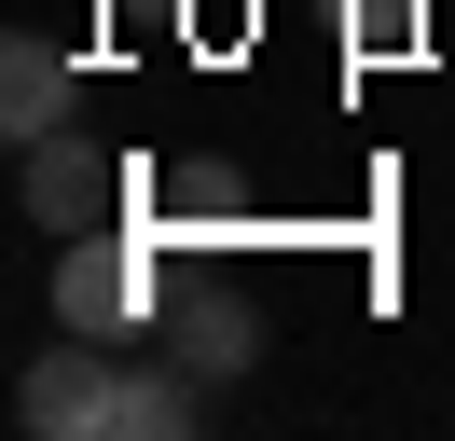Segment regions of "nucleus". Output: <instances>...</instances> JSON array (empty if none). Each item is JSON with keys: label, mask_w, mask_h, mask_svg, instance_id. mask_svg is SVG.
Masks as SVG:
<instances>
[{"label": "nucleus", "mask_w": 455, "mask_h": 441, "mask_svg": "<svg viewBox=\"0 0 455 441\" xmlns=\"http://www.w3.org/2000/svg\"><path fill=\"white\" fill-rule=\"evenodd\" d=\"M331 14H345L359 55H414V42H427V0H331Z\"/></svg>", "instance_id": "0eeeda50"}, {"label": "nucleus", "mask_w": 455, "mask_h": 441, "mask_svg": "<svg viewBox=\"0 0 455 441\" xmlns=\"http://www.w3.org/2000/svg\"><path fill=\"white\" fill-rule=\"evenodd\" d=\"M69 97H84V69H69L42 28H14V42H0V124H14V152H28V138H56Z\"/></svg>", "instance_id": "39448f33"}, {"label": "nucleus", "mask_w": 455, "mask_h": 441, "mask_svg": "<svg viewBox=\"0 0 455 441\" xmlns=\"http://www.w3.org/2000/svg\"><path fill=\"white\" fill-rule=\"evenodd\" d=\"M194 428V373H111V441H180Z\"/></svg>", "instance_id": "423d86ee"}, {"label": "nucleus", "mask_w": 455, "mask_h": 441, "mask_svg": "<svg viewBox=\"0 0 455 441\" xmlns=\"http://www.w3.org/2000/svg\"><path fill=\"white\" fill-rule=\"evenodd\" d=\"M14 413H28L42 441H97V428H111V331L42 345V358H28V386H14Z\"/></svg>", "instance_id": "20e7f679"}, {"label": "nucleus", "mask_w": 455, "mask_h": 441, "mask_svg": "<svg viewBox=\"0 0 455 441\" xmlns=\"http://www.w3.org/2000/svg\"><path fill=\"white\" fill-rule=\"evenodd\" d=\"M166 262L180 235H152V220H97V235H56V331H152L166 317Z\"/></svg>", "instance_id": "f257e3e1"}, {"label": "nucleus", "mask_w": 455, "mask_h": 441, "mask_svg": "<svg viewBox=\"0 0 455 441\" xmlns=\"http://www.w3.org/2000/svg\"><path fill=\"white\" fill-rule=\"evenodd\" d=\"M152 331H166V358H180V373H207V386L262 358V317H249L235 276H166V317H152Z\"/></svg>", "instance_id": "7ed1b4c3"}, {"label": "nucleus", "mask_w": 455, "mask_h": 441, "mask_svg": "<svg viewBox=\"0 0 455 441\" xmlns=\"http://www.w3.org/2000/svg\"><path fill=\"white\" fill-rule=\"evenodd\" d=\"M139 180H152V165L97 152L84 124L28 138V220H42V235H97V220H139Z\"/></svg>", "instance_id": "f03ea898"}]
</instances>
